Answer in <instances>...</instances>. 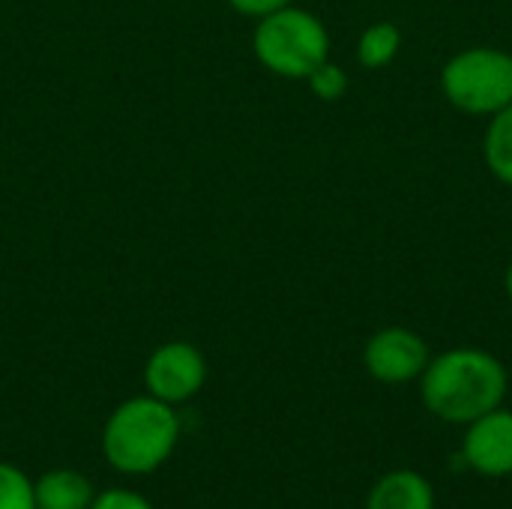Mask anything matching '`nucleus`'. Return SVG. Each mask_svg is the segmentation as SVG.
<instances>
[{
    "label": "nucleus",
    "mask_w": 512,
    "mask_h": 509,
    "mask_svg": "<svg viewBox=\"0 0 512 509\" xmlns=\"http://www.w3.org/2000/svg\"><path fill=\"white\" fill-rule=\"evenodd\" d=\"M507 393V366L483 348H450L432 357L420 375V399L426 411L450 426H468L501 408Z\"/></svg>",
    "instance_id": "1"
},
{
    "label": "nucleus",
    "mask_w": 512,
    "mask_h": 509,
    "mask_svg": "<svg viewBox=\"0 0 512 509\" xmlns=\"http://www.w3.org/2000/svg\"><path fill=\"white\" fill-rule=\"evenodd\" d=\"M306 81H309V90L318 99H324V102H339L348 93V87H351L348 72L339 63H333V60H324Z\"/></svg>",
    "instance_id": "13"
},
{
    "label": "nucleus",
    "mask_w": 512,
    "mask_h": 509,
    "mask_svg": "<svg viewBox=\"0 0 512 509\" xmlns=\"http://www.w3.org/2000/svg\"><path fill=\"white\" fill-rule=\"evenodd\" d=\"M252 51L273 75L306 81L324 60H330V33L315 12L291 3L258 18Z\"/></svg>",
    "instance_id": "3"
},
{
    "label": "nucleus",
    "mask_w": 512,
    "mask_h": 509,
    "mask_svg": "<svg viewBox=\"0 0 512 509\" xmlns=\"http://www.w3.org/2000/svg\"><path fill=\"white\" fill-rule=\"evenodd\" d=\"M177 441V408L150 393L120 402L102 426V456L123 477H147L159 471L174 456Z\"/></svg>",
    "instance_id": "2"
},
{
    "label": "nucleus",
    "mask_w": 512,
    "mask_h": 509,
    "mask_svg": "<svg viewBox=\"0 0 512 509\" xmlns=\"http://www.w3.org/2000/svg\"><path fill=\"white\" fill-rule=\"evenodd\" d=\"M459 459L465 471H474L486 480H507L512 477V411L495 408L474 423L465 426Z\"/></svg>",
    "instance_id": "7"
},
{
    "label": "nucleus",
    "mask_w": 512,
    "mask_h": 509,
    "mask_svg": "<svg viewBox=\"0 0 512 509\" xmlns=\"http://www.w3.org/2000/svg\"><path fill=\"white\" fill-rule=\"evenodd\" d=\"M366 509H438L435 486L414 468H396L375 480Z\"/></svg>",
    "instance_id": "8"
},
{
    "label": "nucleus",
    "mask_w": 512,
    "mask_h": 509,
    "mask_svg": "<svg viewBox=\"0 0 512 509\" xmlns=\"http://www.w3.org/2000/svg\"><path fill=\"white\" fill-rule=\"evenodd\" d=\"M36 509H90L96 489L93 483L72 468H54L45 471L39 480H33Z\"/></svg>",
    "instance_id": "9"
},
{
    "label": "nucleus",
    "mask_w": 512,
    "mask_h": 509,
    "mask_svg": "<svg viewBox=\"0 0 512 509\" xmlns=\"http://www.w3.org/2000/svg\"><path fill=\"white\" fill-rule=\"evenodd\" d=\"M504 291H507V297H510L512 303V261L507 264V273H504Z\"/></svg>",
    "instance_id": "16"
},
{
    "label": "nucleus",
    "mask_w": 512,
    "mask_h": 509,
    "mask_svg": "<svg viewBox=\"0 0 512 509\" xmlns=\"http://www.w3.org/2000/svg\"><path fill=\"white\" fill-rule=\"evenodd\" d=\"M432 360L426 339L408 327H384L363 345V369L378 384L402 387L420 381Z\"/></svg>",
    "instance_id": "6"
},
{
    "label": "nucleus",
    "mask_w": 512,
    "mask_h": 509,
    "mask_svg": "<svg viewBox=\"0 0 512 509\" xmlns=\"http://www.w3.org/2000/svg\"><path fill=\"white\" fill-rule=\"evenodd\" d=\"M234 12H240V15H249V18H264V15H270V12H276V9H285V6H291L294 0H225Z\"/></svg>",
    "instance_id": "15"
},
{
    "label": "nucleus",
    "mask_w": 512,
    "mask_h": 509,
    "mask_svg": "<svg viewBox=\"0 0 512 509\" xmlns=\"http://www.w3.org/2000/svg\"><path fill=\"white\" fill-rule=\"evenodd\" d=\"M483 162L498 183L512 186V102L489 117L483 132Z\"/></svg>",
    "instance_id": "10"
},
{
    "label": "nucleus",
    "mask_w": 512,
    "mask_h": 509,
    "mask_svg": "<svg viewBox=\"0 0 512 509\" xmlns=\"http://www.w3.org/2000/svg\"><path fill=\"white\" fill-rule=\"evenodd\" d=\"M444 99L471 114L492 117L512 102V54L492 45H474L453 54L441 69Z\"/></svg>",
    "instance_id": "4"
},
{
    "label": "nucleus",
    "mask_w": 512,
    "mask_h": 509,
    "mask_svg": "<svg viewBox=\"0 0 512 509\" xmlns=\"http://www.w3.org/2000/svg\"><path fill=\"white\" fill-rule=\"evenodd\" d=\"M90 509H156L144 495L132 492V489H105L96 492Z\"/></svg>",
    "instance_id": "14"
},
{
    "label": "nucleus",
    "mask_w": 512,
    "mask_h": 509,
    "mask_svg": "<svg viewBox=\"0 0 512 509\" xmlns=\"http://www.w3.org/2000/svg\"><path fill=\"white\" fill-rule=\"evenodd\" d=\"M207 381V360L192 342H165L144 363V387L165 405H186Z\"/></svg>",
    "instance_id": "5"
},
{
    "label": "nucleus",
    "mask_w": 512,
    "mask_h": 509,
    "mask_svg": "<svg viewBox=\"0 0 512 509\" xmlns=\"http://www.w3.org/2000/svg\"><path fill=\"white\" fill-rule=\"evenodd\" d=\"M399 48H402V30L393 21H375L357 39V60L363 69H384L396 60Z\"/></svg>",
    "instance_id": "11"
},
{
    "label": "nucleus",
    "mask_w": 512,
    "mask_h": 509,
    "mask_svg": "<svg viewBox=\"0 0 512 509\" xmlns=\"http://www.w3.org/2000/svg\"><path fill=\"white\" fill-rule=\"evenodd\" d=\"M0 509H36L33 480L12 462H0Z\"/></svg>",
    "instance_id": "12"
}]
</instances>
